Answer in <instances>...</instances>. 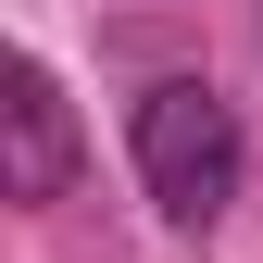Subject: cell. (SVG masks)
<instances>
[{
    "mask_svg": "<svg viewBox=\"0 0 263 263\" xmlns=\"http://www.w3.org/2000/svg\"><path fill=\"white\" fill-rule=\"evenodd\" d=\"M125 151H138V188L163 226H188V238H213L226 213H238V176H251V138H238V101L201 76H163L138 88V113H125Z\"/></svg>",
    "mask_w": 263,
    "mask_h": 263,
    "instance_id": "obj_1",
    "label": "cell"
},
{
    "mask_svg": "<svg viewBox=\"0 0 263 263\" xmlns=\"http://www.w3.org/2000/svg\"><path fill=\"white\" fill-rule=\"evenodd\" d=\"M0 113H13V176H0V188H13L25 213L63 201L76 163H88V138H76V101H63V76H50L38 50H13V101H0Z\"/></svg>",
    "mask_w": 263,
    "mask_h": 263,
    "instance_id": "obj_2",
    "label": "cell"
}]
</instances>
